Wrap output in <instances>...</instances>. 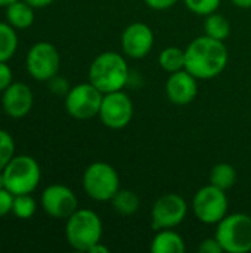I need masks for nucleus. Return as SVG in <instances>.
<instances>
[{"instance_id":"f257e3e1","label":"nucleus","mask_w":251,"mask_h":253,"mask_svg":"<svg viewBox=\"0 0 251 253\" xmlns=\"http://www.w3.org/2000/svg\"><path fill=\"white\" fill-rule=\"evenodd\" d=\"M229 53L225 42L200 36L185 49V70L198 80L217 77L228 65Z\"/></svg>"},{"instance_id":"f03ea898","label":"nucleus","mask_w":251,"mask_h":253,"mask_svg":"<svg viewBox=\"0 0 251 253\" xmlns=\"http://www.w3.org/2000/svg\"><path fill=\"white\" fill-rule=\"evenodd\" d=\"M130 79L126 58L114 50L99 53L89 67V82L102 93L123 90Z\"/></svg>"},{"instance_id":"7ed1b4c3","label":"nucleus","mask_w":251,"mask_h":253,"mask_svg":"<svg viewBox=\"0 0 251 253\" xmlns=\"http://www.w3.org/2000/svg\"><path fill=\"white\" fill-rule=\"evenodd\" d=\"M102 221L92 209H77L65 225L68 245L78 252H89L102 239Z\"/></svg>"},{"instance_id":"20e7f679","label":"nucleus","mask_w":251,"mask_h":253,"mask_svg":"<svg viewBox=\"0 0 251 253\" xmlns=\"http://www.w3.org/2000/svg\"><path fill=\"white\" fill-rule=\"evenodd\" d=\"M215 237L223 252H251V216L247 213H228L216 227Z\"/></svg>"},{"instance_id":"39448f33","label":"nucleus","mask_w":251,"mask_h":253,"mask_svg":"<svg viewBox=\"0 0 251 253\" xmlns=\"http://www.w3.org/2000/svg\"><path fill=\"white\" fill-rule=\"evenodd\" d=\"M1 172L4 176V188L13 196L31 194L38 187L41 178L38 163L30 156H13Z\"/></svg>"},{"instance_id":"423d86ee","label":"nucleus","mask_w":251,"mask_h":253,"mask_svg":"<svg viewBox=\"0 0 251 253\" xmlns=\"http://www.w3.org/2000/svg\"><path fill=\"white\" fill-rule=\"evenodd\" d=\"M83 190L92 200L111 202L120 190V175L111 165L95 162L83 173Z\"/></svg>"},{"instance_id":"0eeeda50","label":"nucleus","mask_w":251,"mask_h":253,"mask_svg":"<svg viewBox=\"0 0 251 253\" xmlns=\"http://www.w3.org/2000/svg\"><path fill=\"white\" fill-rule=\"evenodd\" d=\"M229 209V200L225 190L212 184L200 188L192 199V212L195 218L206 225H217Z\"/></svg>"},{"instance_id":"6e6552de","label":"nucleus","mask_w":251,"mask_h":253,"mask_svg":"<svg viewBox=\"0 0 251 253\" xmlns=\"http://www.w3.org/2000/svg\"><path fill=\"white\" fill-rule=\"evenodd\" d=\"M104 93L90 82L72 86L65 95V110L77 120H89L99 116Z\"/></svg>"},{"instance_id":"1a4fd4ad","label":"nucleus","mask_w":251,"mask_h":253,"mask_svg":"<svg viewBox=\"0 0 251 253\" xmlns=\"http://www.w3.org/2000/svg\"><path fill=\"white\" fill-rule=\"evenodd\" d=\"M61 56L58 49L49 42L36 43L27 53L25 67L28 74L38 82H49L59 71Z\"/></svg>"},{"instance_id":"9d476101","label":"nucleus","mask_w":251,"mask_h":253,"mask_svg":"<svg viewBox=\"0 0 251 253\" xmlns=\"http://www.w3.org/2000/svg\"><path fill=\"white\" fill-rule=\"evenodd\" d=\"M188 215V203L176 193L163 194L155 200L151 209V225L154 230L176 228Z\"/></svg>"},{"instance_id":"9b49d317","label":"nucleus","mask_w":251,"mask_h":253,"mask_svg":"<svg viewBox=\"0 0 251 253\" xmlns=\"http://www.w3.org/2000/svg\"><path fill=\"white\" fill-rule=\"evenodd\" d=\"M133 113V102L126 92L115 90L104 93L99 110V119L104 126L114 130L124 129L132 122Z\"/></svg>"},{"instance_id":"f8f14e48","label":"nucleus","mask_w":251,"mask_h":253,"mask_svg":"<svg viewBox=\"0 0 251 253\" xmlns=\"http://www.w3.org/2000/svg\"><path fill=\"white\" fill-rule=\"evenodd\" d=\"M44 212L55 219H68L77 209L78 200L71 188L62 184L49 185L41 194Z\"/></svg>"},{"instance_id":"ddd939ff","label":"nucleus","mask_w":251,"mask_h":253,"mask_svg":"<svg viewBox=\"0 0 251 253\" xmlns=\"http://www.w3.org/2000/svg\"><path fill=\"white\" fill-rule=\"evenodd\" d=\"M154 42V31L145 22H132L121 34V49L132 59L145 58L152 50Z\"/></svg>"},{"instance_id":"4468645a","label":"nucleus","mask_w":251,"mask_h":253,"mask_svg":"<svg viewBox=\"0 0 251 253\" xmlns=\"http://www.w3.org/2000/svg\"><path fill=\"white\" fill-rule=\"evenodd\" d=\"M197 77H194L189 71L179 70L172 73L166 82V95L175 105H188L191 104L198 93Z\"/></svg>"},{"instance_id":"2eb2a0df","label":"nucleus","mask_w":251,"mask_h":253,"mask_svg":"<svg viewBox=\"0 0 251 253\" xmlns=\"http://www.w3.org/2000/svg\"><path fill=\"white\" fill-rule=\"evenodd\" d=\"M34 96L28 84L16 82L12 83L6 90H3L1 105L4 113L12 119L25 117L33 108Z\"/></svg>"},{"instance_id":"dca6fc26","label":"nucleus","mask_w":251,"mask_h":253,"mask_svg":"<svg viewBox=\"0 0 251 253\" xmlns=\"http://www.w3.org/2000/svg\"><path fill=\"white\" fill-rule=\"evenodd\" d=\"M149 249L152 253H185L186 245L183 237L173 228H164L157 231Z\"/></svg>"},{"instance_id":"f3484780","label":"nucleus","mask_w":251,"mask_h":253,"mask_svg":"<svg viewBox=\"0 0 251 253\" xmlns=\"http://www.w3.org/2000/svg\"><path fill=\"white\" fill-rule=\"evenodd\" d=\"M6 19L16 30H25L34 22V7L24 0H16L6 6Z\"/></svg>"},{"instance_id":"a211bd4d","label":"nucleus","mask_w":251,"mask_h":253,"mask_svg":"<svg viewBox=\"0 0 251 253\" xmlns=\"http://www.w3.org/2000/svg\"><path fill=\"white\" fill-rule=\"evenodd\" d=\"M111 203H112L114 211L118 215H123V216L135 215L139 211V206H141L139 196L135 191H132V190H121V188L111 199Z\"/></svg>"},{"instance_id":"6ab92c4d","label":"nucleus","mask_w":251,"mask_h":253,"mask_svg":"<svg viewBox=\"0 0 251 253\" xmlns=\"http://www.w3.org/2000/svg\"><path fill=\"white\" fill-rule=\"evenodd\" d=\"M204 34L212 39L225 42L231 34V24L223 15L217 12L210 13L206 16V21H204Z\"/></svg>"},{"instance_id":"aec40b11","label":"nucleus","mask_w":251,"mask_h":253,"mask_svg":"<svg viewBox=\"0 0 251 253\" xmlns=\"http://www.w3.org/2000/svg\"><path fill=\"white\" fill-rule=\"evenodd\" d=\"M237 182V170L229 163H219L210 170V184L228 191Z\"/></svg>"},{"instance_id":"412c9836","label":"nucleus","mask_w":251,"mask_h":253,"mask_svg":"<svg viewBox=\"0 0 251 253\" xmlns=\"http://www.w3.org/2000/svg\"><path fill=\"white\" fill-rule=\"evenodd\" d=\"M158 64L169 74L183 70L185 68V50L176 46H169L160 52Z\"/></svg>"},{"instance_id":"4be33fe9","label":"nucleus","mask_w":251,"mask_h":253,"mask_svg":"<svg viewBox=\"0 0 251 253\" xmlns=\"http://www.w3.org/2000/svg\"><path fill=\"white\" fill-rule=\"evenodd\" d=\"M18 47V36L9 22H0V62L9 61Z\"/></svg>"},{"instance_id":"5701e85b","label":"nucleus","mask_w":251,"mask_h":253,"mask_svg":"<svg viewBox=\"0 0 251 253\" xmlns=\"http://www.w3.org/2000/svg\"><path fill=\"white\" fill-rule=\"evenodd\" d=\"M37 205L30 194H19L13 199L12 213L19 219H30L36 213Z\"/></svg>"},{"instance_id":"b1692460","label":"nucleus","mask_w":251,"mask_h":253,"mask_svg":"<svg viewBox=\"0 0 251 253\" xmlns=\"http://www.w3.org/2000/svg\"><path fill=\"white\" fill-rule=\"evenodd\" d=\"M185 6L195 15L207 16L210 13L217 12L222 0H183Z\"/></svg>"},{"instance_id":"393cba45","label":"nucleus","mask_w":251,"mask_h":253,"mask_svg":"<svg viewBox=\"0 0 251 253\" xmlns=\"http://www.w3.org/2000/svg\"><path fill=\"white\" fill-rule=\"evenodd\" d=\"M15 154V141L9 132L0 129V170L10 162Z\"/></svg>"},{"instance_id":"a878e982","label":"nucleus","mask_w":251,"mask_h":253,"mask_svg":"<svg viewBox=\"0 0 251 253\" xmlns=\"http://www.w3.org/2000/svg\"><path fill=\"white\" fill-rule=\"evenodd\" d=\"M13 199H15V196L7 188L0 190V216H4L12 212Z\"/></svg>"},{"instance_id":"bb28decb","label":"nucleus","mask_w":251,"mask_h":253,"mask_svg":"<svg viewBox=\"0 0 251 253\" xmlns=\"http://www.w3.org/2000/svg\"><path fill=\"white\" fill-rule=\"evenodd\" d=\"M49 89H50L53 93H56V95H67L68 90H70L71 87H70L68 82H67L64 77H59V76L56 74L55 77H52V79L49 80Z\"/></svg>"},{"instance_id":"cd10ccee","label":"nucleus","mask_w":251,"mask_h":253,"mask_svg":"<svg viewBox=\"0 0 251 253\" xmlns=\"http://www.w3.org/2000/svg\"><path fill=\"white\" fill-rule=\"evenodd\" d=\"M198 252L200 253H223V248L220 246L219 240L216 237H210L201 242V245L198 246Z\"/></svg>"},{"instance_id":"c85d7f7f","label":"nucleus","mask_w":251,"mask_h":253,"mask_svg":"<svg viewBox=\"0 0 251 253\" xmlns=\"http://www.w3.org/2000/svg\"><path fill=\"white\" fill-rule=\"evenodd\" d=\"M12 84V70L6 62H0V92Z\"/></svg>"},{"instance_id":"c756f323","label":"nucleus","mask_w":251,"mask_h":253,"mask_svg":"<svg viewBox=\"0 0 251 253\" xmlns=\"http://www.w3.org/2000/svg\"><path fill=\"white\" fill-rule=\"evenodd\" d=\"M148 7L154 9V10H166L173 7L179 0H143Z\"/></svg>"},{"instance_id":"7c9ffc66","label":"nucleus","mask_w":251,"mask_h":253,"mask_svg":"<svg viewBox=\"0 0 251 253\" xmlns=\"http://www.w3.org/2000/svg\"><path fill=\"white\" fill-rule=\"evenodd\" d=\"M24 1H27L34 9H40V7H46V6L52 4L55 0H24Z\"/></svg>"},{"instance_id":"2f4dec72","label":"nucleus","mask_w":251,"mask_h":253,"mask_svg":"<svg viewBox=\"0 0 251 253\" xmlns=\"http://www.w3.org/2000/svg\"><path fill=\"white\" fill-rule=\"evenodd\" d=\"M89 253H109V249H108L107 246H104V245L99 242V243H96V245L89 251Z\"/></svg>"},{"instance_id":"473e14b6","label":"nucleus","mask_w":251,"mask_h":253,"mask_svg":"<svg viewBox=\"0 0 251 253\" xmlns=\"http://www.w3.org/2000/svg\"><path fill=\"white\" fill-rule=\"evenodd\" d=\"M232 4H235L240 9H250L251 7V0H231Z\"/></svg>"},{"instance_id":"72a5a7b5","label":"nucleus","mask_w":251,"mask_h":253,"mask_svg":"<svg viewBox=\"0 0 251 253\" xmlns=\"http://www.w3.org/2000/svg\"><path fill=\"white\" fill-rule=\"evenodd\" d=\"M13 1H16V0H0V6H9L10 3H13Z\"/></svg>"},{"instance_id":"f704fd0d","label":"nucleus","mask_w":251,"mask_h":253,"mask_svg":"<svg viewBox=\"0 0 251 253\" xmlns=\"http://www.w3.org/2000/svg\"><path fill=\"white\" fill-rule=\"evenodd\" d=\"M4 188V176H3V172L0 170V190Z\"/></svg>"}]
</instances>
